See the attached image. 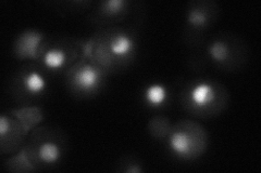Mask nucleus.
<instances>
[{
  "label": "nucleus",
  "mask_w": 261,
  "mask_h": 173,
  "mask_svg": "<svg viewBox=\"0 0 261 173\" xmlns=\"http://www.w3.org/2000/svg\"><path fill=\"white\" fill-rule=\"evenodd\" d=\"M140 51V35L130 25L98 29L85 40V56L108 76L127 70Z\"/></svg>",
  "instance_id": "nucleus-1"
},
{
  "label": "nucleus",
  "mask_w": 261,
  "mask_h": 173,
  "mask_svg": "<svg viewBox=\"0 0 261 173\" xmlns=\"http://www.w3.org/2000/svg\"><path fill=\"white\" fill-rule=\"evenodd\" d=\"M230 93L227 88L210 78H196L183 87L179 103L191 116L207 119L221 115L228 106Z\"/></svg>",
  "instance_id": "nucleus-2"
},
{
  "label": "nucleus",
  "mask_w": 261,
  "mask_h": 173,
  "mask_svg": "<svg viewBox=\"0 0 261 173\" xmlns=\"http://www.w3.org/2000/svg\"><path fill=\"white\" fill-rule=\"evenodd\" d=\"M68 143L60 128L38 126L31 131L23 147L36 171H42L60 166L67 156Z\"/></svg>",
  "instance_id": "nucleus-3"
},
{
  "label": "nucleus",
  "mask_w": 261,
  "mask_h": 173,
  "mask_svg": "<svg viewBox=\"0 0 261 173\" xmlns=\"http://www.w3.org/2000/svg\"><path fill=\"white\" fill-rule=\"evenodd\" d=\"M201 48L205 49L202 56L206 63L219 71H241L249 60V49L246 43L230 32H219L206 40Z\"/></svg>",
  "instance_id": "nucleus-4"
},
{
  "label": "nucleus",
  "mask_w": 261,
  "mask_h": 173,
  "mask_svg": "<svg viewBox=\"0 0 261 173\" xmlns=\"http://www.w3.org/2000/svg\"><path fill=\"white\" fill-rule=\"evenodd\" d=\"M85 56V41L72 37H46L36 63L49 75H65Z\"/></svg>",
  "instance_id": "nucleus-5"
},
{
  "label": "nucleus",
  "mask_w": 261,
  "mask_h": 173,
  "mask_svg": "<svg viewBox=\"0 0 261 173\" xmlns=\"http://www.w3.org/2000/svg\"><path fill=\"white\" fill-rule=\"evenodd\" d=\"M166 142L170 154L182 161L197 160L209 147V133L201 123L191 119L179 120L171 128Z\"/></svg>",
  "instance_id": "nucleus-6"
},
{
  "label": "nucleus",
  "mask_w": 261,
  "mask_h": 173,
  "mask_svg": "<svg viewBox=\"0 0 261 173\" xmlns=\"http://www.w3.org/2000/svg\"><path fill=\"white\" fill-rule=\"evenodd\" d=\"M50 77L36 62H27L10 80V96L18 106L38 105L50 87Z\"/></svg>",
  "instance_id": "nucleus-7"
},
{
  "label": "nucleus",
  "mask_w": 261,
  "mask_h": 173,
  "mask_svg": "<svg viewBox=\"0 0 261 173\" xmlns=\"http://www.w3.org/2000/svg\"><path fill=\"white\" fill-rule=\"evenodd\" d=\"M220 7L215 0H192L185 8L184 43L199 49L207 40L209 30L219 20Z\"/></svg>",
  "instance_id": "nucleus-8"
},
{
  "label": "nucleus",
  "mask_w": 261,
  "mask_h": 173,
  "mask_svg": "<svg viewBox=\"0 0 261 173\" xmlns=\"http://www.w3.org/2000/svg\"><path fill=\"white\" fill-rule=\"evenodd\" d=\"M64 76L69 92L77 98H91L98 95L108 78L107 74L86 56Z\"/></svg>",
  "instance_id": "nucleus-9"
},
{
  "label": "nucleus",
  "mask_w": 261,
  "mask_h": 173,
  "mask_svg": "<svg viewBox=\"0 0 261 173\" xmlns=\"http://www.w3.org/2000/svg\"><path fill=\"white\" fill-rule=\"evenodd\" d=\"M140 3L129 0H102L97 3L91 13V21L98 29L125 25L130 16L140 18L142 11Z\"/></svg>",
  "instance_id": "nucleus-10"
},
{
  "label": "nucleus",
  "mask_w": 261,
  "mask_h": 173,
  "mask_svg": "<svg viewBox=\"0 0 261 173\" xmlns=\"http://www.w3.org/2000/svg\"><path fill=\"white\" fill-rule=\"evenodd\" d=\"M30 131L10 111L0 117V152L2 155H13L27 142Z\"/></svg>",
  "instance_id": "nucleus-11"
},
{
  "label": "nucleus",
  "mask_w": 261,
  "mask_h": 173,
  "mask_svg": "<svg viewBox=\"0 0 261 173\" xmlns=\"http://www.w3.org/2000/svg\"><path fill=\"white\" fill-rule=\"evenodd\" d=\"M47 35L38 29L29 28L16 36L12 45V53L18 61L36 62Z\"/></svg>",
  "instance_id": "nucleus-12"
},
{
  "label": "nucleus",
  "mask_w": 261,
  "mask_h": 173,
  "mask_svg": "<svg viewBox=\"0 0 261 173\" xmlns=\"http://www.w3.org/2000/svg\"><path fill=\"white\" fill-rule=\"evenodd\" d=\"M9 111L24 123L30 132L33 129L40 126V123L45 119L44 111L39 105L18 106Z\"/></svg>",
  "instance_id": "nucleus-13"
},
{
  "label": "nucleus",
  "mask_w": 261,
  "mask_h": 173,
  "mask_svg": "<svg viewBox=\"0 0 261 173\" xmlns=\"http://www.w3.org/2000/svg\"><path fill=\"white\" fill-rule=\"evenodd\" d=\"M4 168L6 171L13 173L36 172V169L31 162L24 147H22L21 150L19 152H16L15 154L10 155V157L4 161Z\"/></svg>",
  "instance_id": "nucleus-14"
},
{
  "label": "nucleus",
  "mask_w": 261,
  "mask_h": 173,
  "mask_svg": "<svg viewBox=\"0 0 261 173\" xmlns=\"http://www.w3.org/2000/svg\"><path fill=\"white\" fill-rule=\"evenodd\" d=\"M145 102L152 109L163 107L169 100V90L163 84H151L145 89Z\"/></svg>",
  "instance_id": "nucleus-15"
},
{
  "label": "nucleus",
  "mask_w": 261,
  "mask_h": 173,
  "mask_svg": "<svg viewBox=\"0 0 261 173\" xmlns=\"http://www.w3.org/2000/svg\"><path fill=\"white\" fill-rule=\"evenodd\" d=\"M172 122L165 116V115H154V116L148 121L147 130L148 133L156 140H166L169 135L171 128H172Z\"/></svg>",
  "instance_id": "nucleus-16"
},
{
  "label": "nucleus",
  "mask_w": 261,
  "mask_h": 173,
  "mask_svg": "<svg viewBox=\"0 0 261 173\" xmlns=\"http://www.w3.org/2000/svg\"><path fill=\"white\" fill-rule=\"evenodd\" d=\"M116 171L124 173H143L145 167L141 159L135 156H123L120 159Z\"/></svg>",
  "instance_id": "nucleus-17"
}]
</instances>
